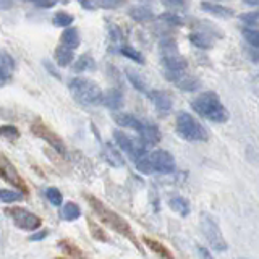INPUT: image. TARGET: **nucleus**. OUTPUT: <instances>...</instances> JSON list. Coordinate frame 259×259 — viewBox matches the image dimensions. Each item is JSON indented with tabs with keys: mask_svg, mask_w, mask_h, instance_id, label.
<instances>
[{
	"mask_svg": "<svg viewBox=\"0 0 259 259\" xmlns=\"http://www.w3.org/2000/svg\"><path fill=\"white\" fill-rule=\"evenodd\" d=\"M13 70H15L13 57L7 51H2L0 52V81H2V84L8 83V79L13 75Z\"/></svg>",
	"mask_w": 259,
	"mask_h": 259,
	"instance_id": "obj_13",
	"label": "nucleus"
},
{
	"mask_svg": "<svg viewBox=\"0 0 259 259\" xmlns=\"http://www.w3.org/2000/svg\"><path fill=\"white\" fill-rule=\"evenodd\" d=\"M55 62L59 67H68V65H71V62L75 60V54H73V49L67 47V46H59L55 49Z\"/></svg>",
	"mask_w": 259,
	"mask_h": 259,
	"instance_id": "obj_20",
	"label": "nucleus"
},
{
	"mask_svg": "<svg viewBox=\"0 0 259 259\" xmlns=\"http://www.w3.org/2000/svg\"><path fill=\"white\" fill-rule=\"evenodd\" d=\"M162 4L168 8H174V10L185 12L190 7V0H162Z\"/></svg>",
	"mask_w": 259,
	"mask_h": 259,
	"instance_id": "obj_36",
	"label": "nucleus"
},
{
	"mask_svg": "<svg viewBox=\"0 0 259 259\" xmlns=\"http://www.w3.org/2000/svg\"><path fill=\"white\" fill-rule=\"evenodd\" d=\"M70 93L75 97V101H78L83 105H99L102 104L104 93L99 88V84L94 83L93 79L83 78V76H75L70 79L68 83Z\"/></svg>",
	"mask_w": 259,
	"mask_h": 259,
	"instance_id": "obj_4",
	"label": "nucleus"
},
{
	"mask_svg": "<svg viewBox=\"0 0 259 259\" xmlns=\"http://www.w3.org/2000/svg\"><path fill=\"white\" fill-rule=\"evenodd\" d=\"M60 40L63 46H67L70 49L75 51L76 47H79V42H81V37H79V31L75 29V28H65V31L62 32L60 36Z\"/></svg>",
	"mask_w": 259,
	"mask_h": 259,
	"instance_id": "obj_21",
	"label": "nucleus"
},
{
	"mask_svg": "<svg viewBox=\"0 0 259 259\" xmlns=\"http://www.w3.org/2000/svg\"><path fill=\"white\" fill-rule=\"evenodd\" d=\"M24 198V193L23 191H15V190H0V199L5 204L8 202H16V201H21Z\"/></svg>",
	"mask_w": 259,
	"mask_h": 259,
	"instance_id": "obj_30",
	"label": "nucleus"
},
{
	"mask_svg": "<svg viewBox=\"0 0 259 259\" xmlns=\"http://www.w3.org/2000/svg\"><path fill=\"white\" fill-rule=\"evenodd\" d=\"M81 215V209L75 204V202H67L62 209V217L65 221H76V219Z\"/></svg>",
	"mask_w": 259,
	"mask_h": 259,
	"instance_id": "obj_29",
	"label": "nucleus"
},
{
	"mask_svg": "<svg viewBox=\"0 0 259 259\" xmlns=\"http://www.w3.org/2000/svg\"><path fill=\"white\" fill-rule=\"evenodd\" d=\"M143 241H144V245L148 246L152 251V253H156L160 259H175L174 254H172V251H170L167 246L162 245L160 241L154 240V238H149V237H143Z\"/></svg>",
	"mask_w": 259,
	"mask_h": 259,
	"instance_id": "obj_19",
	"label": "nucleus"
},
{
	"mask_svg": "<svg viewBox=\"0 0 259 259\" xmlns=\"http://www.w3.org/2000/svg\"><path fill=\"white\" fill-rule=\"evenodd\" d=\"M198 251H199V256H201V259H212V256H210V253L206 249V248H202V246H199L198 248Z\"/></svg>",
	"mask_w": 259,
	"mask_h": 259,
	"instance_id": "obj_45",
	"label": "nucleus"
},
{
	"mask_svg": "<svg viewBox=\"0 0 259 259\" xmlns=\"http://www.w3.org/2000/svg\"><path fill=\"white\" fill-rule=\"evenodd\" d=\"M0 170H2V178L5 182H8L10 185H13L15 188H18L23 193H28V186L23 182V178L20 177V174L16 172V168L8 162V159L5 156L0 157Z\"/></svg>",
	"mask_w": 259,
	"mask_h": 259,
	"instance_id": "obj_10",
	"label": "nucleus"
},
{
	"mask_svg": "<svg viewBox=\"0 0 259 259\" xmlns=\"http://www.w3.org/2000/svg\"><path fill=\"white\" fill-rule=\"evenodd\" d=\"M113 138H115L118 148L121 151H125L130 156V159H133L135 162L138 159H141L146 154V144L141 141V138L140 140H136V138L128 136L123 132H117V130L113 132Z\"/></svg>",
	"mask_w": 259,
	"mask_h": 259,
	"instance_id": "obj_8",
	"label": "nucleus"
},
{
	"mask_svg": "<svg viewBox=\"0 0 259 259\" xmlns=\"http://www.w3.org/2000/svg\"><path fill=\"white\" fill-rule=\"evenodd\" d=\"M7 214L12 217L13 224L18 227V229L26 230V232H34L39 229L40 224H42L40 217H37L36 214H32L31 210H26L23 207H8Z\"/></svg>",
	"mask_w": 259,
	"mask_h": 259,
	"instance_id": "obj_7",
	"label": "nucleus"
},
{
	"mask_svg": "<svg viewBox=\"0 0 259 259\" xmlns=\"http://www.w3.org/2000/svg\"><path fill=\"white\" fill-rule=\"evenodd\" d=\"M112 118H113V121H115L117 125L125 126V128H132V130H135V132H140V130L143 128V125H144L143 121H140L135 115H132V113H126V112L115 110L112 113Z\"/></svg>",
	"mask_w": 259,
	"mask_h": 259,
	"instance_id": "obj_12",
	"label": "nucleus"
},
{
	"mask_svg": "<svg viewBox=\"0 0 259 259\" xmlns=\"http://www.w3.org/2000/svg\"><path fill=\"white\" fill-rule=\"evenodd\" d=\"M84 198H86V201L89 202V204H91V207H93L94 212L97 214V217H99L105 225L110 227L113 232L120 233L121 237H125L126 240H130L136 246V249L143 253V248L140 245V241H138L133 229L130 227V224L125 221L123 217H121L120 214H117L115 210H112L109 206H105L102 201H99L97 198L91 196V194H84Z\"/></svg>",
	"mask_w": 259,
	"mask_h": 259,
	"instance_id": "obj_1",
	"label": "nucleus"
},
{
	"mask_svg": "<svg viewBox=\"0 0 259 259\" xmlns=\"http://www.w3.org/2000/svg\"><path fill=\"white\" fill-rule=\"evenodd\" d=\"M73 21H75V18H73V16L70 13H67V12H57L54 15V24H55V26L68 28Z\"/></svg>",
	"mask_w": 259,
	"mask_h": 259,
	"instance_id": "obj_32",
	"label": "nucleus"
},
{
	"mask_svg": "<svg viewBox=\"0 0 259 259\" xmlns=\"http://www.w3.org/2000/svg\"><path fill=\"white\" fill-rule=\"evenodd\" d=\"M96 7L105 8V10H113V8H118L125 4V0H94Z\"/></svg>",
	"mask_w": 259,
	"mask_h": 259,
	"instance_id": "obj_37",
	"label": "nucleus"
},
{
	"mask_svg": "<svg viewBox=\"0 0 259 259\" xmlns=\"http://www.w3.org/2000/svg\"><path fill=\"white\" fill-rule=\"evenodd\" d=\"M47 235H49V230H39V232H36L34 235H31V237H29V240L31 241H39V240H44L46 237H47Z\"/></svg>",
	"mask_w": 259,
	"mask_h": 259,
	"instance_id": "obj_42",
	"label": "nucleus"
},
{
	"mask_svg": "<svg viewBox=\"0 0 259 259\" xmlns=\"http://www.w3.org/2000/svg\"><path fill=\"white\" fill-rule=\"evenodd\" d=\"M201 8L210 15L219 16V18H232V16L235 15V12L232 10V8L221 5V4H214V2H202Z\"/></svg>",
	"mask_w": 259,
	"mask_h": 259,
	"instance_id": "obj_16",
	"label": "nucleus"
},
{
	"mask_svg": "<svg viewBox=\"0 0 259 259\" xmlns=\"http://www.w3.org/2000/svg\"><path fill=\"white\" fill-rule=\"evenodd\" d=\"M110 36H112L113 40H121V39H123L120 28H117V26H110Z\"/></svg>",
	"mask_w": 259,
	"mask_h": 259,
	"instance_id": "obj_43",
	"label": "nucleus"
},
{
	"mask_svg": "<svg viewBox=\"0 0 259 259\" xmlns=\"http://www.w3.org/2000/svg\"><path fill=\"white\" fill-rule=\"evenodd\" d=\"M191 107L198 115L209 121H214V123H225L229 120V110L224 107L219 96L212 91L199 94L191 102Z\"/></svg>",
	"mask_w": 259,
	"mask_h": 259,
	"instance_id": "obj_2",
	"label": "nucleus"
},
{
	"mask_svg": "<svg viewBox=\"0 0 259 259\" xmlns=\"http://www.w3.org/2000/svg\"><path fill=\"white\" fill-rule=\"evenodd\" d=\"M177 164L174 156L168 151L157 149L151 152L149 156H143L141 159L136 160V168L138 172L144 175L151 174H172L175 170Z\"/></svg>",
	"mask_w": 259,
	"mask_h": 259,
	"instance_id": "obj_3",
	"label": "nucleus"
},
{
	"mask_svg": "<svg viewBox=\"0 0 259 259\" xmlns=\"http://www.w3.org/2000/svg\"><path fill=\"white\" fill-rule=\"evenodd\" d=\"M120 52L123 54L126 59H130V60H133V62H136V63H144V57L136 51L135 47H132V46H121L120 47Z\"/></svg>",
	"mask_w": 259,
	"mask_h": 259,
	"instance_id": "obj_31",
	"label": "nucleus"
},
{
	"mask_svg": "<svg viewBox=\"0 0 259 259\" xmlns=\"http://www.w3.org/2000/svg\"><path fill=\"white\" fill-rule=\"evenodd\" d=\"M243 2L248 5H253V7H259V0H243Z\"/></svg>",
	"mask_w": 259,
	"mask_h": 259,
	"instance_id": "obj_46",
	"label": "nucleus"
},
{
	"mask_svg": "<svg viewBox=\"0 0 259 259\" xmlns=\"http://www.w3.org/2000/svg\"><path fill=\"white\" fill-rule=\"evenodd\" d=\"M44 67L47 68V71L51 73L52 76H55L57 79H60V75H59V71H57V70H55V68L52 67V65H51V62H49V60H44Z\"/></svg>",
	"mask_w": 259,
	"mask_h": 259,
	"instance_id": "obj_44",
	"label": "nucleus"
},
{
	"mask_svg": "<svg viewBox=\"0 0 259 259\" xmlns=\"http://www.w3.org/2000/svg\"><path fill=\"white\" fill-rule=\"evenodd\" d=\"M0 133H2L4 138H7V140H10V141H15L20 138L18 128H15L13 125H4L2 128H0Z\"/></svg>",
	"mask_w": 259,
	"mask_h": 259,
	"instance_id": "obj_35",
	"label": "nucleus"
},
{
	"mask_svg": "<svg viewBox=\"0 0 259 259\" xmlns=\"http://www.w3.org/2000/svg\"><path fill=\"white\" fill-rule=\"evenodd\" d=\"M159 20L167 23V24H172V26H182L183 24L182 18L180 16H177L175 13H162V15H159Z\"/></svg>",
	"mask_w": 259,
	"mask_h": 259,
	"instance_id": "obj_38",
	"label": "nucleus"
},
{
	"mask_svg": "<svg viewBox=\"0 0 259 259\" xmlns=\"http://www.w3.org/2000/svg\"><path fill=\"white\" fill-rule=\"evenodd\" d=\"M138 135H140L141 138V141L146 144V146H154V144H157L160 141V130L156 126V125H149V123H144L143 128L138 132Z\"/></svg>",
	"mask_w": 259,
	"mask_h": 259,
	"instance_id": "obj_15",
	"label": "nucleus"
},
{
	"mask_svg": "<svg viewBox=\"0 0 259 259\" xmlns=\"http://www.w3.org/2000/svg\"><path fill=\"white\" fill-rule=\"evenodd\" d=\"M31 130L37 138H40V140H44L46 143L51 144L59 154H62V156L67 154V146H65V143L62 141V138L57 133H54L52 130L49 128L46 123H42L40 120H36L34 123L31 125Z\"/></svg>",
	"mask_w": 259,
	"mask_h": 259,
	"instance_id": "obj_9",
	"label": "nucleus"
},
{
	"mask_svg": "<svg viewBox=\"0 0 259 259\" xmlns=\"http://www.w3.org/2000/svg\"><path fill=\"white\" fill-rule=\"evenodd\" d=\"M190 42L194 46V47H198V49H210L212 47V39H210L207 34H204V32H191L190 34Z\"/></svg>",
	"mask_w": 259,
	"mask_h": 259,
	"instance_id": "obj_25",
	"label": "nucleus"
},
{
	"mask_svg": "<svg viewBox=\"0 0 259 259\" xmlns=\"http://www.w3.org/2000/svg\"><path fill=\"white\" fill-rule=\"evenodd\" d=\"M126 76H128V79H130V83H132V86L135 88V89H138V91H141V93H146L148 94L149 91H148V84H146V81L143 79V76L138 73L136 70H126Z\"/></svg>",
	"mask_w": 259,
	"mask_h": 259,
	"instance_id": "obj_26",
	"label": "nucleus"
},
{
	"mask_svg": "<svg viewBox=\"0 0 259 259\" xmlns=\"http://www.w3.org/2000/svg\"><path fill=\"white\" fill-rule=\"evenodd\" d=\"M128 15L132 16V18H133L135 21H138V23L151 21V20L154 18V13H152L151 8L143 7V5H140V7H132V8L128 10Z\"/></svg>",
	"mask_w": 259,
	"mask_h": 259,
	"instance_id": "obj_22",
	"label": "nucleus"
},
{
	"mask_svg": "<svg viewBox=\"0 0 259 259\" xmlns=\"http://www.w3.org/2000/svg\"><path fill=\"white\" fill-rule=\"evenodd\" d=\"M243 37H245L251 46L259 47V31L257 29H243Z\"/></svg>",
	"mask_w": 259,
	"mask_h": 259,
	"instance_id": "obj_39",
	"label": "nucleus"
},
{
	"mask_svg": "<svg viewBox=\"0 0 259 259\" xmlns=\"http://www.w3.org/2000/svg\"><path fill=\"white\" fill-rule=\"evenodd\" d=\"M148 97L160 112H168L174 107L172 96H170L167 91H162V89H152V91L148 93Z\"/></svg>",
	"mask_w": 259,
	"mask_h": 259,
	"instance_id": "obj_11",
	"label": "nucleus"
},
{
	"mask_svg": "<svg viewBox=\"0 0 259 259\" xmlns=\"http://www.w3.org/2000/svg\"><path fill=\"white\" fill-rule=\"evenodd\" d=\"M162 63H164L165 71H185L186 67H188V63H186V60L180 54L162 57Z\"/></svg>",
	"mask_w": 259,
	"mask_h": 259,
	"instance_id": "obj_17",
	"label": "nucleus"
},
{
	"mask_svg": "<svg viewBox=\"0 0 259 259\" xmlns=\"http://www.w3.org/2000/svg\"><path fill=\"white\" fill-rule=\"evenodd\" d=\"M175 84L182 89V91H196V89L201 86V81L194 76L186 75V73H182L178 79L175 81Z\"/></svg>",
	"mask_w": 259,
	"mask_h": 259,
	"instance_id": "obj_23",
	"label": "nucleus"
},
{
	"mask_svg": "<svg viewBox=\"0 0 259 259\" xmlns=\"http://www.w3.org/2000/svg\"><path fill=\"white\" fill-rule=\"evenodd\" d=\"M240 20L243 23L249 24V26H254V24H259V12H248V13H243L240 16Z\"/></svg>",
	"mask_w": 259,
	"mask_h": 259,
	"instance_id": "obj_40",
	"label": "nucleus"
},
{
	"mask_svg": "<svg viewBox=\"0 0 259 259\" xmlns=\"http://www.w3.org/2000/svg\"><path fill=\"white\" fill-rule=\"evenodd\" d=\"M201 230L204 233V237L212 249L219 251V253L227 249V241L222 235V230L219 229V225L215 224L214 219L206 212L201 214Z\"/></svg>",
	"mask_w": 259,
	"mask_h": 259,
	"instance_id": "obj_6",
	"label": "nucleus"
},
{
	"mask_svg": "<svg viewBox=\"0 0 259 259\" xmlns=\"http://www.w3.org/2000/svg\"><path fill=\"white\" fill-rule=\"evenodd\" d=\"M177 133L183 140L191 143H202L209 140V135L198 120H194L190 113L182 112L177 115Z\"/></svg>",
	"mask_w": 259,
	"mask_h": 259,
	"instance_id": "obj_5",
	"label": "nucleus"
},
{
	"mask_svg": "<svg viewBox=\"0 0 259 259\" xmlns=\"http://www.w3.org/2000/svg\"><path fill=\"white\" fill-rule=\"evenodd\" d=\"M88 225H89V230H91V235H93V237H94L96 240H99V241H105V243H107V241H110V240H109V237H107V235L104 233V230L101 229L99 225H96V224H94V222L91 221V219H89Z\"/></svg>",
	"mask_w": 259,
	"mask_h": 259,
	"instance_id": "obj_34",
	"label": "nucleus"
},
{
	"mask_svg": "<svg viewBox=\"0 0 259 259\" xmlns=\"http://www.w3.org/2000/svg\"><path fill=\"white\" fill-rule=\"evenodd\" d=\"M57 2H59V0H34L32 4L39 8H51V7L57 5Z\"/></svg>",
	"mask_w": 259,
	"mask_h": 259,
	"instance_id": "obj_41",
	"label": "nucleus"
},
{
	"mask_svg": "<svg viewBox=\"0 0 259 259\" xmlns=\"http://www.w3.org/2000/svg\"><path fill=\"white\" fill-rule=\"evenodd\" d=\"M46 198L49 199V202H51L52 206H55V207H59V206H62V202H63V196H62V193L57 190V188H47L46 190Z\"/></svg>",
	"mask_w": 259,
	"mask_h": 259,
	"instance_id": "obj_33",
	"label": "nucleus"
},
{
	"mask_svg": "<svg viewBox=\"0 0 259 259\" xmlns=\"http://www.w3.org/2000/svg\"><path fill=\"white\" fill-rule=\"evenodd\" d=\"M160 55L165 57V55H174L178 54V46H177V40L174 37H165L160 40Z\"/></svg>",
	"mask_w": 259,
	"mask_h": 259,
	"instance_id": "obj_28",
	"label": "nucleus"
},
{
	"mask_svg": "<svg viewBox=\"0 0 259 259\" xmlns=\"http://www.w3.org/2000/svg\"><path fill=\"white\" fill-rule=\"evenodd\" d=\"M57 259H65V257H57Z\"/></svg>",
	"mask_w": 259,
	"mask_h": 259,
	"instance_id": "obj_48",
	"label": "nucleus"
},
{
	"mask_svg": "<svg viewBox=\"0 0 259 259\" xmlns=\"http://www.w3.org/2000/svg\"><path fill=\"white\" fill-rule=\"evenodd\" d=\"M102 156H104V159L107 160L112 167H123L125 165V159L121 157V154L117 151V148H113L110 143L104 144Z\"/></svg>",
	"mask_w": 259,
	"mask_h": 259,
	"instance_id": "obj_18",
	"label": "nucleus"
},
{
	"mask_svg": "<svg viewBox=\"0 0 259 259\" xmlns=\"http://www.w3.org/2000/svg\"><path fill=\"white\" fill-rule=\"evenodd\" d=\"M170 207H172L177 214H180L183 217L190 214V204H188V201H186L185 198H182V196H177V198L170 199Z\"/></svg>",
	"mask_w": 259,
	"mask_h": 259,
	"instance_id": "obj_27",
	"label": "nucleus"
},
{
	"mask_svg": "<svg viewBox=\"0 0 259 259\" xmlns=\"http://www.w3.org/2000/svg\"><path fill=\"white\" fill-rule=\"evenodd\" d=\"M26 2H34V0H26Z\"/></svg>",
	"mask_w": 259,
	"mask_h": 259,
	"instance_id": "obj_47",
	"label": "nucleus"
},
{
	"mask_svg": "<svg viewBox=\"0 0 259 259\" xmlns=\"http://www.w3.org/2000/svg\"><path fill=\"white\" fill-rule=\"evenodd\" d=\"M123 102H125L123 94H121V91L117 88H112L107 93H104L102 104L110 110H120L121 107H123Z\"/></svg>",
	"mask_w": 259,
	"mask_h": 259,
	"instance_id": "obj_14",
	"label": "nucleus"
},
{
	"mask_svg": "<svg viewBox=\"0 0 259 259\" xmlns=\"http://www.w3.org/2000/svg\"><path fill=\"white\" fill-rule=\"evenodd\" d=\"M75 73H81V71H94L96 70V62L91 55L88 54H83L81 57H78V60L75 63V67H73Z\"/></svg>",
	"mask_w": 259,
	"mask_h": 259,
	"instance_id": "obj_24",
	"label": "nucleus"
}]
</instances>
